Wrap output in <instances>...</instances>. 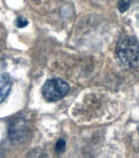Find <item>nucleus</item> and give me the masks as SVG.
<instances>
[{"mask_svg":"<svg viewBox=\"0 0 139 158\" xmlns=\"http://www.w3.org/2000/svg\"><path fill=\"white\" fill-rule=\"evenodd\" d=\"M116 54L120 63L127 69L136 67L139 63V43L136 38L125 36L116 46Z\"/></svg>","mask_w":139,"mask_h":158,"instance_id":"f257e3e1","label":"nucleus"},{"mask_svg":"<svg viewBox=\"0 0 139 158\" xmlns=\"http://www.w3.org/2000/svg\"><path fill=\"white\" fill-rule=\"evenodd\" d=\"M69 91V84L60 78L49 79L44 83L42 88V93L44 99L49 102L61 100L67 95Z\"/></svg>","mask_w":139,"mask_h":158,"instance_id":"f03ea898","label":"nucleus"},{"mask_svg":"<svg viewBox=\"0 0 139 158\" xmlns=\"http://www.w3.org/2000/svg\"><path fill=\"white\" fill-rule=\"evenodd\" d=\"M29 134V122L24 116H17L12 118L8 125V138L15 144L26 140Z\"/></svg>","mask_w":139,"mask_h":158,"instance_id":"7ed1b4c3","label":"nucleus"},{"mask_svg":"<svg viewBox=\"0 0 139 158\" xmlns=\"http://www.w3.org/2000/svg\"><path fill=\"white\" fill-rule=\"evenodd\" d=\"M12 78L8 74H0V104L2 103L8 96L12 90Z\"/></svg>","mask_w":139,"mask_h":158,"instance_id":"20e7f679","label":"nucleus"},{"mask_svg":"<svg viewBox=\"0 0 139 158\" xmlns=\"http://www.w3.org/2000/svg\"><path fill=\"white\" fill-rule=\"evenodd\" d=\"M66 149V142L62 138H60L55 145V151L56 153H62Z\"/></svg>","mask_w":139,"mask_h":158,"instance_id":"39448f33","label":"nucleus"},{"mask_svg":"<svg viewBox=\"0 0 139 158\" xmlns=\"http://www.w3.org/2000/svg\"><path fill=\"white\" fill-rule=\"evenodd\" d=\"M131 3V0H120L118 8L121 12H124L129 9V7Z\"/></svg>","mask_w":139,"mask_h":158,"instance_id":"423d86ee","label":"nucleus"},{"mask_svg":"<svg viewBox=\"0 0 139 158\" xmlns=\"http://www.w3.org/2000/svg\"><path fill=\"white\" fill-rule=\"evenodd\" d=\"M29 24V22L25 18L22 17H18L16 20V26L19 28H23V27H25L27 25Z\"/></svg>","mask_w":139,"mask_h":158,"instance_id":"0eeeda50","label":"nucleus"},{"mask_svg":"<svg viewBox=\"0 0 139 158\" xmlns=\"http://www.w3.org/2000/svg\"><path fill=\"white\" fill-rule=\"evenodd\" d=\"M138 133H139V125H138Z\"/></svg>","mask_w":139,"mask_h":158,"instance_id":"6e6552de","label":"nucleus"}]
</instances>
